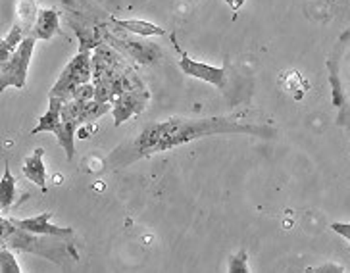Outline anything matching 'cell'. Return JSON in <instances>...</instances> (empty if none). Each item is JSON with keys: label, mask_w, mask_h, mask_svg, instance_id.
<instances>
[{"label": "cell", "mask_w": 350, "mask_h": 273, "mask_svg": "<svg viewBox=\"0 0 350 273\" xmlns=\"http://www.w3.org/2000/svg\"><path fill=\"white\" fill-rule=\"evenodd\" d=\"M162 125V137L156 144L154 154L158 152L172 151L179 144L210 137V135H226V133H248V135H262L269 137L271 133L264 131V127H258L252 123L237 122L235 118L229 116H216V118H200V120H191V118H170Z\"/></svg>", "instance_id": "6da1fadb"}, {"label": "cell", "mask_w": 350, "mask_h": 273, "mask_svg": "<svg viewBox=\"0 0 350 273\" xmlns=\"http://www.w3.org/2000/svg\"><path fill=\"white\" fill-rule=\"evenodd\" d=\"M0 243L10 246L16 252H29L51 260L56 265H70L79 262V254L75 250V243L54 237V235H37L16 227L12 220H0Z\"/></svg>", "instance_id": "7a4b0ae2"}, {"label": "cell", "mask_w": 350, "mask_h": 273, "mask_svg": "<svg viewBox=\"0 0 350 273\" xmlns=\"http://www.w3.org/2000/svg\"><path fill=\"white\" fill-rule=\"evenodd\" d=\"M329 83L333 91V106L339 110L335 123L342 129H350V29L345 31L331 52Z\"/></svg>", "instance_id": "3957f363"}, {"label": "cell", "mask_w": 350, "mask_h": 273, "mask_svg": "<svg viewBox=\"0 0 350 273\" xmlns=\"http://www.w3.org/2000/svg\"><path fill=\"white\" fill-rule=\"evenodd\" d=\"M91 81H93V56H91V52H79L66 66L60 79L56 81L49 94L58 96L62 101H70L79 87Z\"/></svg>", "instance_id": "277c9868"}, {"label": "cell", "mask_w": 350, "mask_h": 273, "mask_svg": "<svg viewBox=\"0 0 350 273\" xmlns=\"http://www.w3.org/2000/svg\"><path fill=\"white\" fill-rule=\"evenodd\" d=\"M62 99L58 96H51L49 99V112L39 120V125L33 129V135L41 131H51L58 137V142L66 151L68 160L72 162L73 156H75V131H77V125L68 123L62 120Z\"/></svg>", "instance_id": "5b68a950"}, {"label": "cell", "mask_w": 350, "mask_h": 273, "mask_svg": "<svg viewBox=\"0 0 350 273\" xmlns=\"http://www.w3.org/2000/svg\"><path fill=\"white\" fill-rule=\"evenodd\" d=\"M35 42L37 39L33 35H27L18 47V51L14 52L4 64H0V92H4L8 87H16V89L25 87Z\"/></svg>", "instance_id": "8992f818"}, {"label": "cell", "mask_w": 350, "mask_h": 273, "mask_svg": "<svg viewBox=\"0 0 350 273\" xmlns=\"http://www.w3.org/2000/svg\"><path fill=\"white\" fill-rule=\"evenodd\" d=\"M172 41L175 42V35H170ZM175 49L181 54V60H179V68L183 70V73L195 77V79H200V81H206L214 87H219V89H226L227 79H226V68H214V66H208V64H202V62H196L193 58H189V54L179 49V44L175 42Z\"/></svg>", "instance_id": "52a82bcc"}, {"label": "cell", "mask_w": 350, "mask_h": 273, "mask_svg": "<svg viewBox=\"0 0 350 273\" xmlns=\"http://www.w3.org/2000/svg\"><path fill=\"white\" fill-rule=\"evenodd\" d=\"M150 101V92L148 89H133V91H125L118 101L113 102V125L120 127L122 123L127 122L129 118L139 116L146 108V104Z\"/></svg>", "instance_id": "ba28073f"}, {"label": "cell", "mask_w": 350, "mask_h": 273, "mask_svg": "<svg viewBox=\"0 0 350 273\" xmlns=\"http://www.w3.org/2000/svg\"><path fill=\"white\" fill-rule=\"evenodd\" d=\"M52 213H39L35 218H25V220H14L12 218V223L20 229H25V231L37 233V235H54V237H62V239H68V241H73L75 237V231L72 227H56L51 223Z\"/></svg>", "instance_id": "9c48e42d"}, {"label": "cell", "mask_w": 350, "mask_h": 273, "mask_svg": "<svg viewBox=\"0 0 350 273\" xmlns=\"http://www.w3.org/2000/svg\"><path fill=\"white\" fill-rule=\"evenodd\" d=\"M58 29H60V14L54 8H46V10H39L37 21L29 35H33L37 41H51Z\"/></svg>", "instance_id": "30bf717a"}, {"label": "cell", "mask_w": 350, "mask_h": 273, "mask_svg": "<svg viewBox=\"0 0 350 273\" xmlns=\"http://www.w3.org/2000/svg\"><path fill=\"white\" fill-rule=\"evenodd\" d=\"M44 151L42 148H35L31 156H27V160L23 164V175L33 181L37 187H41L42 192H46V170H44V162H42Z\"/></svg>", "instance_id": "8fae6325"}, {"label": "cell", "mask_w": 350, "mask_h": 273, "mask_svg": "<svg viewBox=\"0 0 350 273\" xmlns=\"http://www.w3.org/2000/svg\"><path fill=\"white\" fill-rule=\"evenodd\" d=\"M112 23L116 27H120V29L129 31V33H133V35H141V37H164L167 35V31L162 29V27H158L154 23H150V21H144V20H116L112 18Z\"/></svg>", "instance_id": "7c38bea8"}, {"label": "cell", "mask_w": 350, "mask_h": 273, "mask_svg": "<svg viewBox=\"0 0 350 273\" xmlns=\"http://www.w3.org/2000/svg\"><path fill=\"white\" fill-rule=\"evenodd\" d=\"M25 37H27V35H25L23 27H21L20 23H16V25L12 27L10 33H8V35L2 39V42H0V64H4L14 52L18 51V47H20L21 41H23Z\"/></svg>", "instance_id": "4fadbf2b"}, {"label": "cell", "mask_w": 350, "mask_h": 273, "mask_svg": "<svg viewBox=\"0 0 350 273\" xmlns=\"http://www.w3.org/2000/svg\"><path fill=\"white\" fill-rule=\"evenodd\" d=\"M16 196V179L12 175L8 164L4 162V175L0 179V203H2V210H8L14 203Z\"/></svg>", "instance_id": "5bb4252c"}, {"label": "cell", "mask_w": 350, "mask_h": 273, "mask_svg": "<svg viewBox=\"0 0 350 273\" xmlns=\"http://www.w3.org/2000/svg\"><path fill=\"white\" fill-rule=\"evenodd\" d=\"M37 16H39V10L35 6L33 0H20L18 4V20H20V25L25 31V35H29L37 21Z\"/></svg>", "instance_id": "9a60e30c"}, {"label": "cell", "mask_w": 350, "mask_h": 273, "mask_svg": "<svg viewBox=\"0 0 350 273\" xmlns=\"http://www.w3.org/2000/svg\"><path fill=\"white\" fill-rule=\"evenodd\" d=\"M106 112H112V104L93 99V101H89L87 104H85V108H83L81 112V120H79V122H81V125H85V123H93L96 122L100 116H104Z\"/></svg>", "instance_id": "2e32d148"}, {"label": "cell", "mask_w": 350, "mask_h": 273, "mask_svg": "<svg viewBox=\"0 0 350 273\" xmlns=\"http://www.w3.org/2000/svg\"><path fill=\"white\" fill-rule=\"evenodd\" d=\"M0 273H21V268L10 252V246L4 243H0Z\"/></svg>", "instance_id": "e0dca14e"}, {"label": "cell", "mask_w": 350, "mask_h": 273, "mask_svg": "<svg viewBox=\"0 0 350 273\" xmlns=\"http://www.w3.org/2000/svg\"><path fill=\"white\" fill-rule=\"evenodd\" d=\"M248 254L247 250H241L239 254H235L229 262V273H248Z\"/></svg>", "instance_id": "ac0fdd59"}, {"label": "cell", "mask_w": 350, "mask_h": 273, "mask_svg": "<svg viewBox=\"0 0 350 273\" xmlns=\"http://www.w3.org/2000/svg\"><path fill=\"white\" fill-rule=\"evenodd\" d=\"M331 229L337 233V235H340V237H345L350 243V223H333Z\"/></svg>", "instance_id": "d6986e66"}, {"label": "cell", "mask_w": 350, "mask_h": 273, "mask_svg": "<svg viewBox=\"0 0 350 273\" xmlns=\"http://www.w3.org/2000/svg\"><path fill=\"white\" fill-rule=\"evenodd\" d=\"M308 272H316V273H325V272H333V273H342L347 272L345 268H340L337 263H327V265H321V268H316V270H308Z\"/></svg>", "instance_id": "ffe728a7"}, {"label": "cell", "mask_w": 350, "mask_h": 273, "mask_svg": "<svg viewBox=\"0 0 350 273\" xmlns=\"http://www.w3.org/2000/svg\"><path fill=\"white\" fill-rule=\"evenodd\" d=\"M227 4H231V6H233V8H239V6H241V2H243V0H226Z\"/></svg>", "instance_id": "44dd1931"}]
</instances>
